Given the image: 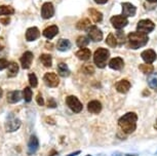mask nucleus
<instances>
[{
    "mask_svg": "<svg viewBox=\"0 0 157 156\" xmlns=\"http://www.w3.org/2000/svg\"><path fill=\"white\" fill-rule=\"evenodd\" d=\"M32 61H33V54L31 51L24 52L23 55L21 57V65L23 69H29L31 67Z\"/></svg>",
    "mask_w": 157,
    "mask_h": 156,
    "instance_id": "11",
    "label": "nucleus"
},
{
    "mask_svg": "<svg viewBox=\"0 0 157 156\" xmlns=\"http://www.w3.org/2000/svg\"><path fill=\"white\" fill-rule=\"evenodd\" d=\"M83 73L84 74H87V75H91L94 73V69L91 65H87V66H84L83 67Z\"/></svg>",
    "mask_w": 157,
    "mask_h": 156,
    "instance_id": "35",
    "label": "nucleus"
},
{
    "mask_svg": "<svg viewBox=\"0 0 157 156\" xmlns=\"http://www.w3.org/2000/svg\"><path fill=\"white\" fill-rule=\"evenodd\" d=\"M40 36V32L36 27H32L29 28L27 32H26V39L28 41H34L38 39Z\"/></svg>",
    "mask_w": 157,
    "mask_h": 156,
    "instance_id": "17",
    "label": "nucleus"
},
{
    "mask_svg": "<svg viewBox=\"0 0 157 156\" xmlns=\"http://www.w3.org/2000/svg\"><path fill=\"white\" fill-rule=\"evenodd\" d=\"M88 43H90V38L86 36H79L78 39L76 40V44L81 48H85Z\"/></svg>",
    "mask_w": 157,
    "mask_h": 156,
    "instance_id": "30",
    "label": "nucleus"
},
{
    "mask_svg": "<svg viewBox=\"0 0 157 156\" xmlns=\"http://www.w3.org/2000/svg\"><path fill=\"white\" fill-rule=\"evenodd\" d=\"M88 27H90V21L88 19H82L76 24V28L79 30H85Z\"/></svg>",
    "mask_w": 157,
    "mask_h": 156,
    "instance_id": "27",
    "label": "nucleus"
},
{
    "mask_svg": "<svg viewBox=\"0 0 157 156\" xmlns=\"http://www.w3.org/2000/svg\"><path fill=\"white\" fill-rule=\"evenodd\" d=\"M155 28V24L150 20H142L140 22L138 23V26H137V29L139 32H142V33H145V34H148L150 32H152Z\"/></svg>",
    "mask_w": 157,
    "mask_h": 156,
    "instance_id": "5",
    "label": "nucleus"
},
{
    "mask_svg": "<svg viewBox=\"0 0 157 156\" xmlns=\"http://www.w3.org/2000/svg\"><path fill=\"white\" fill-rule=\"evenodd\" d=\"M138 115L134 112H128L121 116L118 120V124L125 134H132L137 128Z\"/></svg>",
    "mask_w": 157,
    "mask_h": 156,
    "instance_id": "1",
    "label": "nucleus"
},
{
    "mask_svg": "<svg viewBox=\"0 0 157 156\" xmlns=\"http://www.w3.org/2000/svg\"><path fill=\"white\" fill-rule=\"evenodd\" d=\"M148 2H151V3H154V2H157V0H147Z\"/></svg>",
    "mask_w": 157,
    "mask_h": 156,
    "instance_id": "46",
    "label": "nucleus"
},
{
    "mask_svg": "<svg viewBox=\"0 0 157 156\" xmlns=\"http://www.w3.org/2000/svg\"><path fill=\"white\" fill-rule=\"evenodd\" d=\"M149 38H148L147 34L142 33V32H132L127 35V44L130 48L138 49L142 48V46L146 45Z\"/></svg>",
    "mask_w": 157,
    "mask_h": 156,
    "instance_id": "2",
    "label": "nucleus"
},
{
    "mask_svg": "<svg viewBox=\"0 0 157 156\" xmlns=\"http://www.w3.org/2000/svg\"><path fill=\"white\" fill-rule=\"evenodd\" d=\"M107 1H108V0H94V2L98 3V4H105Z\"/></svg>",
    "mask_w": 157,
    "mask_h": 156,
    "instance_id": "42",
    "label": "nucleus"
},
{
    "mask_svg": "<svg viewBox=\"0 0 157 156\" xmlns=\"http://www.w3.org/2000/svg\"><path fill=\"white\" fill-rule=\"evenodd\" d=\"M154 127H155L157 129V120H156V122H155V124H154Z\"/></svg>",
    "mask_w": 157,
    "mask_h": 156,
    "instance_id": "47",
    "label": "nucleus"
},
{
    "mask_svg": "<svg viewBox=\"0 0 157 156\" xmlns=\"http://www.w3.org/2000/svg\"><path fill=\"white\" fill-rule=\"evenodd\" d=\"M29 78V82H30V85L32 87H37V84H38V79L36 77V75L34 74V73H31V74H29L28 76Z\"/></svg>",
    "mask_w": 157,
    "mask_h": 156,
    "instance_id": "34",
    "label": "nucleus"
},
{
    "mask_svg": "<svg viewBox=\"0 0 157 156\" xmlns=\"http://www.w3.org/2000/svg\"><path fill=\"white\" fill-rule=\"evenodd\" d=\"M14 10L8 5H1L0 6V16H8V14H13Z\"/></svg>",
    "mask_w": 157,
    "mask_h": 156,
    "instance_id": "28",
    "label": "nucleus"
},
{
    "mask_svg": "<svg viewBox=\"0 0 157 156\" xmlns=\"http://www.w3.org/2000/svg\"><path fill=\"white\" fill-rule=\"evenodd\" d=\"M109 51L106 48H98L94 51V62L99 68H105L106 67V62L109 59Z\"/></svg>",
    "mask_w": 157,
    "mask_h": 156,
    "instance_id": "3",
    "label": "nucleus"
},
{
    "mask_svg": "<svg viewBox=\"0 0 157 156\" xmlns=\"http://www.w3.org/2000/svg\"><path fill=\"white\" fill-rule=\"evenodd\" d=\"M58 33H59V28L57 26H49V27H47L43 31L44 37H46L47 39H52Z\"/></svg>",
    "mask_w": 157,
    "mask_h": 156,
    "instance_id": "19",
    "label": "nucleus"
},
{
    "mask_svg": "<svg viewBox=\"0 0 157 156\" xmlns=\"http://www.w3.org/2000/svg\"><path fill=\"white\" fill-rule=\"evenodd\" d=\"M137 11V8L134 6L132 3L128 2H123L122 3V16L128 17H134Z\"/></svg>",
    "mask_w": 157,
    "mask_h": 156,
    "instance_id": "12",
    "label": "nucleus"
},
{
    "mask_svg": "<svg viewBox=\"0 0 157 156\" xmlns=\"http://www.w3.org/2000/svg\"><path fill=\"white\" fill-rule=\"evenodd\" d=\"M43 80L48 87H57L60 83V79L55 73H46L43 77Z\"/></svg>",
    "mask_w": 157,
    "mask_h": 156,
    "instance_id": "8",
    "label": "nucleus"
},
{
    "mask_svg": "<svg viewBox=\"0 0 157 156\" xmlns=\"http://www.w3.org/2000/svg\"><path fill=\"white\" fill-rule=\"evenodd\" d=\"M1 23L3 25H8L10 23V17H5V19H2L1 20Z\"/></svg>",
    "mask_w": 157,
    "mask_h": 156,
    "instance_id": "40",
    "label": "nucleus"
},
{
    "mask_svg": "<svg viewBox=\"0 0 157 156\" xmlns=\"http://www.w3.org/2000/svg\"><path fill=\"white\" fill-rule=\"evenodd\" d=\"M24 99H25L26 103H30L32 100V90L31 88L26 87L24 89Z\"/></svg>",
    "mask_w": 157,
    "mask_h": 156,
    "instance_id": "33",
    "label": "nucleus"
},
{
    "mask_svg": "<svg viewBox=\"0 0 157 156\" xmlns=\"http://www.w3.org/2000/svg\"><path fill=\"white\" fill-rule=\"evenodd\" d=\"M87 156H91V155H87Z\"/></svg>",
    "mask_w": 157,
    "mask_h": 156,
    "instance_id": "49",
    "label": "nucleus"
},
{
    "mask_svg": "<svg viewBox=\"0 0 157 156\" xmlns=\"http://www.w3.org/2000/svg\"><path fill=\"white\" fill-rule=\"evenodd\" d=\"M117 36H118V40H119V43L120 44H122L124 41L126 40V38L124 37V34H123L122 31H118L117 32Z\"/></svg>",
    "mask_w": 157,
    "mask_h": 156,
    "instance_id": "37",
    "label": "nucleus"
},
{
    "mask_svg": "<svg viewBox=\"0 0 157 156\" xmlns=\"http://www.w3.org/2000/svg\"><path fill=\"white\" fill-rule=\"evenodd\" d=\"M115 87H116V90L118 93H126L130 89V87H132V84H130V82L127 81L126 79H123V80H120L119 82H117Z\"/></svg>",
    "mask_w": 157,
    "mask_h": 156,
    "instance_id": "15",
    "label": "nucleus"
},
{
    "mask_svg": "<svg viewBox=\"0 0 157 156\" xmlns=\"http://www.w3.org/2000/svg\"><path fill=\"white\" fill-rule=\"evenodd\" d=\"M55 13V8L54 5L50 2H46L42 5V8H41V17H43L44 20L50 19Z\"/></svg>",
    "mask_w": 157,
    "mask_h": 156,
    "instance_id": "9",
    "label": "nucleus"
},
{
    "mask_svg": "<svg viewBox=\"0 0 157 156\" xmlns=\"http://www.w3.org/2000/svg\"><path fill=\"white\" fill-rule=\"evenodd\" d=\"M58 72L62 77H68L70 75V70L65 63H60L58 66Z\"/></svg>",
    "mask_w": 157,
    "mask_h": 156,
    "instance_id": "25",
    "label": "nucleus"
},
{
    "mask_svg": "<svg viewBox=\"0 0 157 156\" xmlns=\"http://www.w3.org/2000/svg\"><path fill=\"white\" fill-rule=\"evenodd\" d=\"M2 95H3V90H2V88L0 87V98L2 97Z\"/></svg>",
    "mask_w": 157,
    "mask_h": 156,
    "instance_id": "45",
    "label": "nucleus"
},
{
    "mask_svg": "<svg viewBox=\"0 0 157 156\" xmlns=\"http://www.w3.org/2000/svg\"><path fill=\"white\" fill-rule=\"evenodd\" d=\"M36 102L38 103V105H39V106H43L44 105V100L42 98V96H41V93H38V96L36 98Z\"/></svg>",
    "mask_w": 157,
    "mask_h": 156,
    "instance_id": "39",
    "label": "nucleus"
},
{
    "mask_svg": "<svg viewBox=\"0 0 157 156\" xmlns=\"http://www.w3.org/2000/svg\"><path fill=\"white\" fill-rule=\"evenodd\" d=\"M20 126H21V120L19 118H16V117L7 118L6 123H5V129L10 132L17 131L20 128Z\"/></svg>",
    "mask_w": 157,
    "mask_h": 156,
    "instance_id": "10",
    "label": "nucleus"
},
{
    "mask_svg": "<svg viewBox=\"0 0 157 156\" xmlns=\"http://www.w3.org/2000/svg\"><path fill=\"white\" fill-rule=\"evenodd\" d=\"M8 64H10L8 63V61H6L5 59H0V71L5 69V68H7Z\"/></svg>",
    "mask_w": 157,
    "mask_h": 156,
    "instance_id": "36",
    "label": "nucleus"
},
{
    "mask_svg": "<svg viewBox=\"0 0 157 156\" xmlns=\"http://www.w3.org/2000/svg\"><path fill=\"white\" fill-rule=\"evenodd\" d=\"M66 103H67L68 107H69L74 113H80L81 111H82V108H83V106H82L80 101H79V100L76 98V97H74V96L67 97Z\"/></svg>",
    "mask_w": 157,
    "mask_h": 156,
    "instance_id": "4",
    "label": "nucleus"
},
{
    "mask_svg": "<svg viewBox=\"0 0 157 156\" xmlns=\"http://www.w3.org/2000/svg\"><path fill=\"white\" fill-rule=\"evenodd\" d=\"M40 62L42 63L43 66H45V67H52V55H47V54H43L40 57Z\"/></svg>",
    "mask_w": 157,
    "mask_h": 156,
    "instance_id": "26",
    "label": "nucleus"
},
{
    "mask_svg": "<svg viewBox=\"0 0 157 156\" xmlns=\"http://www.w3.org/2000/svg\"><path fill=\"white\" fill-rule=\"evenodd\" d=\"M87 109L90 113L94 114H99L101 111H102V104L97 101V100H94V101H90L87 105Z\"/></svg>",
    "mask_w": 157,
    "mask_h": 156,
    "instance_id": "18",
    "label": "nucleus"
},
{
    "mask_svg": "<svg viewBox=\"0 0 157 156\" xmlns=\"http://www.w3.org/2000/svg\"><path fill=\"white\" fill-rule=\"evenodd\" d=\"M147 81H148V84H149V86L151 88L156 89L157 88V73H152V74L148 77Z\"/></svg>",
    "mask_w": 157,
    "mask_h": 156,
    "instance_id": "29",
    "label": "nucleus"
},
{
    "mask_svg": "<svg viewBox=\"0 0 157 156\" xmlns=\"http://www.w3.org/2000/svg\"><path fill=\"white\" fill-rule=\"evenodd\" d=\"M90 16L93 19L94 23H100L103 20V14L100 13L99 10H94V8H90Z\"/></svg>",
    "mask_w": 157,
    "mask_h": 156,
    "instance_id": "24",
    "label": "nucleus"
},
{
    "mask_svg": "<svg viewBox=\"0 0 157 156\" xmlns=\"http://www.w3.org/2000/svg\"><path fill=\"white\" fill-rule=\"evenodd\" d=\"M126 156H138V155H136V154H128V155H126Z\"/></svg>",
    "mask_w": 157,
    "mask_h": 156,
    "instance_id": "48",
    "label": "nucleus"
},
{
    "mask_svg": "<svg viewBox=\"0 0 157 156\" xmlns=\"http://www.w3.org/2000/svg\"><path fill=\"white\" fill-rule=\"evenodd\" d=\"M106 43H107L108 45L110 46V48H116V45H117L116 37H115L113 34H109L108 37H107V39H106Z\"/></svg>",
    "mask_w": 157,
    "mask_h": 156,
    "instance_id": "32",
    "label": "nucleus"
},
{
    "mask_svg": "<svg viewBox=\"0 0 157 156\" xmlns=\"http://www.w3.org/2000/svg\"><path fill=\"white\" fill-rule=\"evenodd\" d=\"M38 148H39V141H38L35 135H32L28 143V153L29 154H34L38 150Z\"/></svg>",
    "mask_w": 157,
    "mask_h": 156,
    "instance_id": "14",
    "label": "nucleus"
},
{
    "mask_svg": "<svg viewBox=\"0 0 157 156\" xmlns=\"http://www.w3.org/2000/svg\"><path fill=\"white\" fill-rule=\"evenodd\" d=\"M21 100V92L19 90H13V92L8 93L7 95V101L10 104H16Z\"/></svg>",
    "mask_w": 157,
    "mask_h": 156,
    "instance_id": "23",
    "label": "nucleus"
},
{
    "mask_svg": "<svg viewBox=\"0 0 157 156\" xmlns=\"http://www.w3.org/2000/svg\"><path fill=\"white\" fill-rule=\"evenodd\" d=\"M90 55H91V52H90V49L86 48H81L80 51H78L76 52V57L78 59H80V60H82V61L90 60Z\"/></svg>",
    "mask_w": 157,
    "mask_h": 156,
    "instance_id": "21",
    "label": "nucleus"
},
{
    "mask_svg": "<svg viewBox=\"0 0 157 156\" xmlns=\"http://www.w3.org/2000/svg\"><path fill=\"white\" fill-rule=\"evenodd\" d=\"M109 67L113 70H122L124 67V62L121 58H113L111 59V61L109 62Z\"/></svg>",
    "mask_w": 157,
    "mask_h": 156,
    "instance_id": "16",
    "label": "nucleus"
},
{
    "mask_svg": "<svg viewBox=\"0 0 157 156\" xmlns=\"http://www.w3.org/2000/svg\"><path fill=\"white\" fill-rule=\"evenodd\" d=\"M57 48L60 51H67L71 48V42L68 39H60L57 43Z\"/></svg>",
    "mask_w": 157,
    "mask_h": 156,
    "instance_id": "20",
    "label": "nucleus"
},
{
    "mask_svg": "<svg viewBox=\"0 0 157 156\" xmlns=\"http://www.w3.org/2000/svg\"><path fill=\"white\" fill-rule=\"evenodd\" d=\"M111 24L113 25V27L117 30H120V29L124 28L125 26L128 24V21H127V17L124 16H114L111 17L110 20Z\"/></svg>",
    "mask_w": 157,
    "mask_h": 156,
    "instance_id": "6",
    "label": "nucleus"
},
{
    "mask_svg": "<svg viewBox=\"0 0 157 156\" xmlns=\"http://www.w3.org/2000/svg\"><path fill=\"white\" fill-rule=\"evenodd\" d=\"M80 152L81 151H76V152H74V153H71V154H68L67 156H76V155H78V154H80Z\"/></svg>",
    "mask_w": 157,
    "mask_h": 156,
    "instance_id": "43",
    "label": "nucleus"
},
{
    "mask_svg": "<svg viewBox=\"0 0 157 156\" xmlns=\"http://www.w3.org/2000/svg\"><path fill=\"white\" fill-rule=\"evenodd\" d=\"M142 59L144 60V62H146L147 64H152L154 61L156 60L157 55L156 52L153 51V49H147V51H144L141 54Z\"/></svg>",
    "mask_w": 157,
    "mask_h": 156,
    "instance_id": "13",
    "label": "nucleus"
},
{
    "mask_svg": "<svg viewBox=\"0 0 157 156\" xmlns=\"http://www.w3.org/2000/svg\"><path fill=\"white\" fill-rule=\"evenodd\" d=\"M139 68L143 73L145 74H150V73L153 72L154 70V67L152 64H143V65H140L139 66Z\"/></svg>",
    "mask_w": 157,
    "mask_h": 156,
    "instance_id": "31",
    "label": "nucleus"
},
{
    "mask_svg": "<svg viewBox=\"0 0 157 156\" xmlns=\"http://www.w3.org/2000/svg\"><path fill=\"white\" fill-rule=\"evenodd\" d=\"M52 153H50V154H49V156H52V155H57V154H58V153H57V151H55V150H52Z\"/></svg>",
    "mask_w": 157,
    "mask_h": 156,
    "instance_id": "44",
    "label": "nucleus"
},
{
    "mask_svg": "<svg viewBox=\"0 0 157 156\" xmlns=\"http://www.w3.org/2000/svg\"><path fill=\"white\" fill-rule=\"evenodd\" d=\"M3 48H4V42H3V39L0 37V51H1Z\"/></svg>",
    "mask_w": 157,
    "mask_h": 156,
    "instance_id": "41",
    "label": "nucleus"
},
{
    "mask_svg": "<svg viewBox=\"0 0 157 156\" xmlns=\"http://www.w3.org/2000/svg\"><path fill=\"white\" fill-rule=\"evenodd\" d=\"M17 73H19V66H17V64L14 63V62H11V63L8 64L7 66L8 77H14V76H17Z\"/></svg>",
    "mask_w": 157,
    "mask_h": 156,
    "instance_id": "22",
    "label": "nucleus"
},
{
    "mask_svg": "<svg viewBox=\"0 0 157 156\" xmlns=\"http://www.w3.org/2000/svg\"><path fill=\"white\" fill-rule=\"evenodd\" d=\"M46 105H47V107H48V108H56V107H57V103H56V101L54 99H48V100H47Z\"/></svg>",
    "mask_w": 157,
    "mask_h": 156,
    "instance_id": "38",
    "label": "nucleus"
},
{
    "mask_svg": "<svg viewBox=\"0 0 157 156\" xmlns=\"http://www.w3.org/2000/svg\"><path fill=\"white\" fill-rule=\"evenodd\" d=\"M87 35L88 38L94 41V42H99L103 39V32L97 26H90L87 30Z\"/></svg>",
    "mask_w": 157,
    "mask_h": 156,
    "instance_id": "7",
    "label": "nucleus"
}]
</instances>
